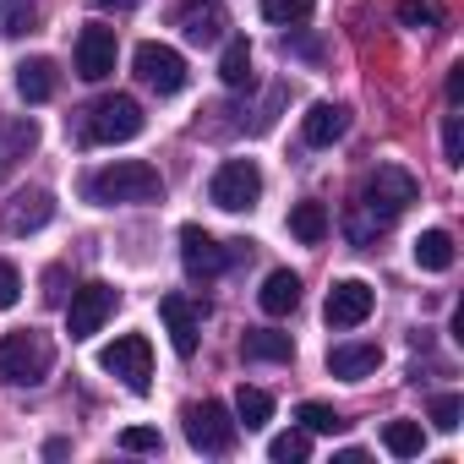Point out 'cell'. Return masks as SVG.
<instances>
[{
  "mask_svg": "<svg viewBox=\"0 0 464 464\" xmlns=\"http://www.w3.org/2000/svg\"><path fill=\"white\" fill-rule=\"evenodd\" d=\"M82 197L93 208H131V202H159L164 197V175L142 159H115L93 175H82Z\"/></svg>",
  "mask_w": 464,
  "mask_h": 464,
  "instance_id": "2",
  "label": "cell"
},
{
  "mask_svg": "<svg viewBox=\"0 0 464 464\" xmlns=\"http://www.w3.org/2000/svg\"><path fill=\"white\" fill-rule=\"evenodd\" d=\"M377 366H382V350H377V344H334V350H328V372L344 377V382H361V377H372Z\"/></svg>",
  "mask_w": 464,
  "mask_h": 464,
  "instance_id": "16",
  "label": "cell"
},
{
  "mask_svg": "<svg viewBox=\"0 0 464 464\" xmlns=\"http://www.w3.org/2000/svg\"><path fill=\"white\" fill-rule=\"evenodd\" d=\"M34 142H39V126H34V121H6V126H0V164L28 159Z\"/></svg>",
  "mask_w": 464,
  "mask_h": 464,
  "instance_id": "25",
  "label": "cell"
},
{
  "mask_svg": "<svg viewBox=\"0 0 464 464\" xmlns=\"http://www.w3.org/2000/svg\"><path fill=\"white\" fill-rule=\"evenodd\" d=\"M159 317H164V328H169L175 355L191 361V355H197V334H202V306H197L191 295H164V301H159Z\"/></svg>",
  "mask_w": 464,
  "mask_h": 464,
  "instance_id": "14",
  "label": "cell"
},
{
  "mask_svg": "<svg viewBox=\"0 0 464 464\" xmlns=\"http://www.w3.org/2000/svg\"><path fill=\"white\" fill-rule=\"evenodd\" d=\"M236 420H241L246 431H263V426L274 420V393H263V388H246V382H241V393H236Z\"/></svg>",
  "mask_w": 464,
  "mask_h": 464,
  "instance_id": "24",
  "label": "cell"
},
{
  "mask_svg": "<svg viewBox=\"0 0 464 464\" xmlns=\"http://www.w3.org/2000/svg\"><path fill=\"white\" fill-rule=\"evenodd\" d=\"M295 420H301L312 437H334V431H344V415H339L334 404H323V399H306V404L295 410Z\"/></svg>",
  "mask_w": 464,
  "mask_h": 464,
  "instance_id": "27",
  "label": "cell"
},
{
  "mask_svg": "<svg viewBox=\"0 0 464 464\" xmlns=\"http://www.w3.org/2000/svg\"><path fill=\"white\" fill-rule=\"evenodd\" d=\"M218 82L224 88H252V44L246 39H229L218 55Z\"/></svg>",
  "mask_w": 464,
  "mask_h": 464,
  "instance_id": "22",
  "label": "cell"
},
{
  "mask_svg": "<svg viewBox=\"0 0 464 464\" xmlns=\"http://www.w3.org/2000/svg\"><path fill=\"white\" fill-rule=\"evenodd\" d=\"M372 306H377V295H372L366 279H339V285L328 290L323 317H328V328H361V323L372 317Z\"/></svg>",
  "mask_w": 464,
  "mask_h": 464,
  "instance_id": "11",
  "label": "cell"
},
{
  "mask_svg": "<svg viewBox=\"0 0 464 464\" xmlns=\"http://www.w3.org/2000/svg\"><path fill=\"white\" fill-rule=\"evenodd\" d=\"M415 197H420V186H415V175H410V169H399V164H382L377 175H366L361 202H355V213H350V241H355V246H366L377 229H388V224H393Z\"/></svg>",
  "mask_w": 464,
  "mask_h": 464,
  "instance_id": "1",
  "label": "cell"
},
{
  "mask_svg": "<svg viewBox=\"0 0 464 464\" xmlns=\"http://www.w3.org/2000/svg\"><path fill=\"white\" fill-rule=\"evenodd\" d=\"M99 366L115 372L131 393H148V388H153V344H148L142 334H121L115 344H104Z\"/></svg>",
  "mask_w": 464,
  "mask_h": 464,
  "instance_id": "7",
  "label": "cell"
},
{
  "mask_svg": "<svg viewBox=\"0 0 464 464\" xmlns=\"http://www.w3.org/2000/svg\"><path fill=\"white\" fill-rule=\"evenodd\" d=\"M334 464H366V453H361V448H339Z\"/></svg>",
  "mask_w": 464,
  "mask_h": 464,
  "instance_id": "38",
  "label": "cell"
},
{
  "mask_svg": "<svg viewBox=\"0 0 464 464\" xmlns=\"http://www.w3.org/2000/svg\"><path fill=\"white\" fill-rule=\"evenodd\" d=\"M186 442L197 448V453H229L236 448V437H241V420L229 415L218 399H202V404H186Z\"/></svg>",
  "mask_w": 464,
  "mask_h": 464,
  "instance_id": "5",
  "label": "cell"
},
{
  "mask_svg": "<svg viewBox=\"0 0 464 464\" xmlns=\"http://www.w3.org/2000/svg\"><path fill=\"white\" fill-rule=\"evenodd\" d=\"M257 301H263L268 317H290V312L301 306V279H295L290 268H279V274L263 279V295H257Z\"/></svg>",
  "mask_w": 464,
  "mask_h": 464,
  "instance_id": "19",
  "label": "cell"
},
{
  "mask_svg": "<svg viewBox=\"0 0 464 464\" xmlns=\"http://www.w3.org/2000/svg\"><path fill=\"white\" fill-rule=\"evenodd\" d=\"M61 285H66V274H61V268H50V274H44V301H50V306H61V301H66V290H61Z\"/></svg>",
  "mask_w": 464,
  "mask_h": 464,
  "instance_id": "36",
  "label": "cell"
},
{
  "mask_svg": "<svg viewBox=\"0 0 464 464\" xmlns=\"http://www.w3.org/2000/svg\"><path fill=\"white\" fill-rule=\"evenodd\" d=\"M23 301V274H17V263H0V312H12Z\"/></svg>",
  "mask_w": 464,
  "mask_h": 464,
  "instance_id": "33",
  "label": "cell"
},
{
  "mask_svg": "<svg viewBox=\"0 0 464 464\" xmlns=\"http://www.w3.org/2000/svg\"><path fill=\"white\" fill-rule=\"evenodd\" d=\"M290 236L301 246H323L328 241V208L323 202H295L290 208Z\"/></svg>",
  "mask_w": 464,
  "mask_h": 464,
  "instance_id": "20",
  "label": "cell"
},
{
  "mask_svg": "<svg viewBox=\"0 0 464 464\" xmlns=\"http://www.w3.org/2000/svg\"><path fill=\"white\" fill-rule=\"evenodd\" d=\"M131 66H137V77L153 88V93H180L186 88V55L180 50H169V44H137V55H131Z\"/></svg>",
  "mask_w": 464,
  "mask_h": 464,
  "instance_id": "9",
  "label": "cell"
},
{
  "mask_svg": "<svg viewBox=\"0 0 464 464\" xmlns=\"http://www.w3.org/2000/svg\"><path fill=\"white\" fill-rule=\"evenodd\" d=\"M399 23H404V28H431L437 12L426 6V0H399Z\"/></svg>",
  "mask_w": 464,
  "mask_h": 464,
  "instance_id": "35",
  "label": "cell"
},
{
  "mask_svg": "<svg viewBox=\"0 0 464 464\" xmlns=\"http://www.w3.org/2000/svg\"><path fill=\"white\" fill-rule=\"evenodd\" d=\"M175 28H180L191 44H218V34H224L218 0H202V6H180V12H175Z\"/></svg>",
  "mask_w": 464,
  "mask_h": 464,
  "instance_id": "17",
  "label": "cell"
},
{
  "mask_svg": "<svg viewBox=\"0 0 464 464\" xmlns=\"http://www.w3.org/2000/svg\"><path fill=\"white\" fill-rule=\"evenodd\" d=\"M415 268H426V274H448L453 268V236H448V229H420Z\"/></svg>",
  "mask_w": 464,
  "mask_h": 464,
  "instance_id": "21",
  "label": "cell"
},
{
  "mask_svg": "<svg viewBox=\"0 0 464 464\" xmlns=\"http://www.w3.org/2000/svg\"><path fill=\"white\" fill-rule=\"evenodd\" d=\"M344 131H350V110H344V104H312L306 121H301L306 148H334Z\"/></svg>",
  "mask_w": 464,
  "mask_h": 464,
  "instance_id": "15",
  "label": "cell"
},
{
  "mask_svg": "<svg viewBox=\"0 0 464 464\" xmlns=\"http://www.w3.org/2000/svg\"><path fill=\"white\" fill-rule=\"evenodd\" d=\"M115 55H121V44H115V28H82L77 34V77L82 82H104L110 72H115Z\"/></svg>",
  "mask_w": 464,
  "mask_h": 464,
  "instance_id": "13",
  "label": "cell"
},
{
  "mask_svg": "<svg viewBox=\"0 0 464 464\" xmlns=\"http://www.w3.org/2000/svg\"><path fill=\"white\" fill-rule=\"evenodd\" d=\"M121 448H126V453H159L164 437H159L153 426H126V431H121Z\"/></svg>",
  "mask_w": 464,
  "mask_h": 464,
  "instance_id": "31",
  "label": "cell"
},
{
  "mask_svg": "<svg viewBox=\"0 0 464 464\" xmlns=\"http://www.w3.org/2000/svg\"><path fill=\"white\" fill-rule=\"evenodd\" d=\"M55 88H61V66H55V61L34 55V61H23V66H17V93H23L28 104L55 99Z\"/></svg>",
  "mask_w": 464,
  "mask_h": 464,
  "instance_id": "18",
  "label": "cell"
},
{
  "mask_svg": "<svg viewBox=\"0 0 464 464\" xmlns=\"http://www.w3.org/2000/svg\"><path fill=\"white\" fill-rule=\"evenodd\" d=\"M82 131H88V142H131L142 131V104L131 93H110V99H99L88 110Z\"/></svg>",
  "mask_w": 464,
  "mask_h": 464,
  "instance_id": "6",
  "label": "cell"
},
{
  "mask_svg": "<svg viewBox=\"0 0 464 464\" xmlns=\"http://www.w3.org/2000/svg\"><path fill=\"white\" fill-rule=\"evenodd\" d=\"M115 306H121V290H110L104 279H93V285L72 290V306H66V334H72V339H93V334L115 317Z\"/></svg>",
  "mask_w": 464,
  "mask_h": 464,
  "instance_id": "8",
  "label": "cell"
},
{
  "mask_svg": "<svg viewBox=\"0 0 464 464\" xmlns=\"http://www.w3.org/2000/svg\"><path fill=\"white\" fill-rule=\"evenodd\" d=\"M382 448H388L393 459H415V453L426 448L420 420H388V426H382Z\"/></svg>",
  "mask_w": 464,
  "mask_h": 464,
  "instance_id": "26",
  "label": "cell"
},
{
  "mask_svg": "<svg viewBox=\"0 0 464 464\" xmlns=\"http://www.w3.org/2000/svg\"><path fill=\"white\" fill-rule=\"evenodd\" d=\"M459 99H464V66H453V72H448V104L459 110Z\"/></svg>",
  "mask_w": 464,
  "mask_h": 464,
  "instance_id": "37",
  "label": "cell"
},
{
  "mask_svg": "<svg viewBox=\"0 0 464 464\" xmlns=\"http://www.w3.org/2000/svg\"><path fill=\"white\" fill-rule=\"evenodd\" d=\"M180 268H186V279H218L229 268V252L208 236L202 224H186L180 229Z\"/></svg>",
  "mask_w": 464,
  "mask_h": 464,
  "instance_id": "10",
  "label": "cell"
},
{
  "mask_svg": "<svg viewBox=\"0 0 464 464\" xmlns=\"http://www.w3.org/2000/svg\"><path fill=\"white\" fill-rule=\"evenodd\" d=\"M55 366V344L34 328H17L0 339V382H12V388H39Z\"/></svg>",
  "mask_w": 464,
  "mask_h": 464,
  "instance_id": "3",
  "label": "cell"
},
{
  "mask_svg": "<svg viewBox=\"0 0 464 464\" xmlns=\"http://www.w3.org/2000/svg\"><path fill=\"white\" fill-rule=\"evenodd\" d=\"M246 361H295V339L290 334H274V328H257L246 334Z\"/></svg>",
  "mask_w": 464,
  "mask_h": 464,
  "instance_id": "23",
  "label": "cell"
},
{
  "mask_svg": "<svg viewBox=\"0 0 464 464\" xmlns=\"http://www.w3.org/2000/svg\"><path fill=\"white\" fill-rule=\"evenodd\" d=\"M257 197H263V169L252 159H224L208 180V202L224 213H246V208H257Z\"/></svg>",
  "mask_w": 464,
  "mask_h": 464,
  "instance_id": "4",
  "label": "cell"
},
{
  "mask_svg": "<svg viewBox=\"0 0 464 464\" xmlns=\"http://www.w3.org/2000/svg\"><path fill=\"white\" fill-rule=\"evenodd\" d=\"M442 159H448V164H464V121H459V115L442 121Z\"/></svg>",
  "mask_w": 464,
  "mask_h": 464,
  "instance_id": "32",
  "label": "cell"
},
{
  "mask_svg": "<svg viewBox=\"0 0 464 464\" xmlns=\"http://www.w3.org/2000/svg\"><path fill=\"white\" fill-rule=\"evenodd\" d=\"M459 415H464V399L459 393H437L431 399V426L437 431H459Z\"/></svg>",
  "mask_w": 464,
  "mask_h": 464,
  "instance_id": "30",
  "label": "cell"
},
{
  "mask_svg": "<svg viewBox=\"0 0 464 464\" xmlns=\"http://www.w3.org/2000/svg\"><path fill=\"white\" fill-rule=\"evenodd\" d=\"M263 17L279 28H301L312 17V0H263Z\"/></svg>",
  "mask_w": 464,
  "mask_h": 464,
  "instance_id": "29",
  "label": "cell"
},
{
  "mask_svg": "<svg viewBox=\"0 0 464 464\" xmlns=\"http://www.w3.org/2000/svg\"><path fill=\"white\" fill-rule=\"evenodd\" d=\"M34 23H39L34 6H6V12H0V34H12V39L17 34H34Z\"/></svg>",
  "mask_w": 464,
  "mask_h": 464,
  "instance_id": "34",
  "label": "cell"
},
{
  "mask_svg": "<svg viewBox=\"0 0 464 464\" xmlns=\"http://www.w3.org/2000/svg\"><path fill=\"white\" fill-rule=\"evenodd\" d=\"M306 453H312V431H306V426H301V431H285V437L268 442V459H274V464H301Z\"/></svg>",
  "mask_w": 464,
  "mask_h": 464,
  "instance_id": "28",
  "label": "cell"
},
{
  "mask_svg": "<svg viewBox=\"0 0 464 464\" xmlns=\"http://www.w3.org/2000/svg\"><path fill=\"white\" fill-rule=\"evenodd\" d=\"M93 6H99V12H131L137 0H93Z\"/></svg>",
  "mask_w": 464,
  "mask_h": 464,
  "instance_id": "39",
  "label": "cell"
},
{
  "mask_svg": "<svg viewBox=\"0 0 464 464\" xmlns=\"http://www.w3.org/2000/svg\"><path fill=\"white\" fill-rule=\"evenodd\" d=\"M55 218V197L44 186H28V191H12L6 213H0V224H6V236H34V229H44Z\"/></svg>",
  "mask_w": 464,
  "mask_h": 464,
  "instance_id": "12",
  "label": "cell"
}]
</instances>
